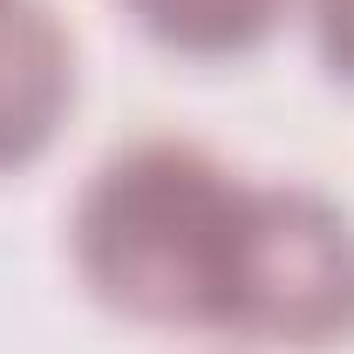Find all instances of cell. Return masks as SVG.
<instances>
[{
    "mask_svg": "<svg viewBox=\"0 0 354 354\" xmlns=\"http://www.w3.org/2000/svg\"><path fill=\"white\" fill-rule=\"evenodd\" d=\"M252 191L259 184L184 136H143L102 157L68 218L88 300L136 327L232 341Z\"/></svg>",
    "mask_w": 354,
    "mask_h": 354,
    "instance_id": "1",
    "label": "cell"
},
{
    "mask_svg": "<svg viewBox=\"0 0 354 354\" xmlns=\"http://www.w3.org/2000/svg\"><path fill=\"white\" fill-rule=\"evenodd\" d=\"M232 341L320 354L354 341V218L307 184H259Z\"/></svg>",
    "mask_w": 354,
    "mask_h": 354,
    "instance_id": "2",
    "label": "cell"
},
{
    "mask_svg": "<svg viewBox=\"0 0 354 354\" xmlns=\"http://www.w3.org/2000/svg\"><path fill=\"white\" fill-rule=\"evenodd\" d=\"M75 102V41L48 0H0V177L48 157Z\"/></svg>",
    "mask_w": 354,
    "mask_h": 354,
    "instance_id": "3",
    "label": "cell"
},
{
    "mask_svg": "<svg viewBox=\"0 0 354 354\" xmlns=\"http://www.w3.org/2000/svg\"><path fill=\"white\" fill-rule=\"evenodd\" d=\"M116 7L184 62H245L279 35L293 0H116Z\"/></svg>",
    "mask_w": 354,
    "mask_h": 354,
    "instance_id": "4",
    "label": "cell"
},
{
    "mask_svg": "<svg viewBox=\"0 0 354 354\" xmlns=\"http://www.w3.org/2000/svg\"><path fill=\"white\" fill-rule=\"evenodd\" d=\"M313 14V48H320V68L334 82L354 88V0H307Z\"/></svg>",
    "mask_w": 354,
    "mask_h": 354,
    "instance_id": "5",
    "label": "cell"
}]
</instances>
